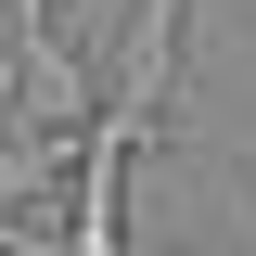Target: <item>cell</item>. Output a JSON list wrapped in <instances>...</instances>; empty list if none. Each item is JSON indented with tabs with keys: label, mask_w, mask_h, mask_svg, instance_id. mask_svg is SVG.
Instances as JSON below:
<instances>
[{
	"label": "cell",
	"mask_w": 256,
	"mask_h": 256,
	"mask_svg": "<svg viewBox=\"0 0 256 256\" xmlns=\"http://www.w3.org/2000/svg\"><path fill=\"white\" fill-rule=\"evenodd\" d=\"M230 166H244V180H256V141H230Z\"/></svg>",
	"instance_id": "obj_5"
},
{
	"label": "cell",
	"mask_w": 256,
	"mask_h": 256,
	"mask_svg": "<svg viewBox=\"0 0 256 256\" xmlns=\"http://www.w3.org/2000/svg\"><path fill=\"white\" fill-rule=\"evenodd\" d=\"M180 26H192V0H141L116 26V52H102V128H116L128 154L166 128V102H180Z\"/></svg>",
	"instance_id": "obj_1"
},
{
	"label": "cell",
	"mask_w": 256,
	"mask_h": 256,
	"mask_svg": "<svg viewBox=\"0 0 256 256\" xmlns=\"http://www.w3.org/2000/svg\"><path fill=\"white\" fill-rule=\"evenodd\" d=\"M52 180H77V141H26V128H0V218H26Z\"/></svg>",
	"instance_id": "obj_3"
},
{
	"label": "cell",
	"mask_w": 256,
	"mask_h": 256,
	"mask_svg": "<svg viewBox=\"0 0 256 256\" xmlns=\"http://www.w3.org/2000/svg\"><path fill=\"white\" fill-rule=\"evenodd\" d=\"M52 13H64V0H13V26H52Z\"/></svg>",
	"instance_id": "obj_4"
},
{
	"label": "cell",
	"mask_w": 256,
	"mask_h": 256,
	"mask_svg": "<svg viewBox=\"0 0 256 256\" xmlns=\"http://www.w3.org/2000/svg\"><path fill=\"white\" fill-rule=\"evenodd\" d=\"M0 128H26V141H90V128H102V64H77L52 26H13Z\"/></svg>",
	"instance_id": "obj_2"
}]
</instances>
